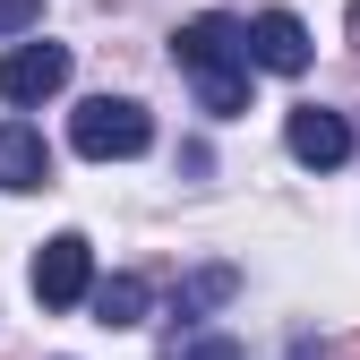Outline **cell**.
I'll return each instance as SVG.
<instances>
[{"mask_svg":"<svg viewBox=\"0 0 360 360\" xmlns=\"http://www.w3.org/2000/svg\"><path fill=\"white\" fill-rule=\"evenodd\" d=\"M283 146H292V163H309V172H335V163L352 155V120L326 112V103H300V112L283 120Z\"/></svg>","mask_w":360,"mask_h":360,"instance_id":"cell-6","label":"cell"},{"mask_svg":"<svg viewBox=\"0 0 360 360\" xmlns=\"http://www.w3.org/2000/svg\"><path fill=\"white\" fill-rule=\"evenodd\" d=\"M172 60L198 77V103L214 120L249 112V52H240V26L232 18H189V26L172 34Z\"/></svg>","mask_w":360,"mask_h":360,"instance_id":"cell-1","label":"cell"},{"mask_svg":"<svg viewBox=\"0 0 360 360\" xmlns=\"http://www.w3.org/2000/svg\"><path fill=\"white\" fill-rule=\"evenodd\" d=\"M69 86V43H9L0 52V103H52Z\"/></svg>","mask_w":360,"mask_h":360,"instance_id":"cell-4","label":"cell"},{"mask_svg":"<svg viewBox=\"0 0 360 360\" xmlns=\"http://www.w3.org/2000/svg\"><path fill=\"white\" fill-rule=\"evenodd\" d=\"M232 266H206V275H189V283H180V318H198V309H214V300H232Z\"/></svg>","mask_w":360,"mask_h":360,"instance_id":"cell-9","label":"cell"},{"mask_svg":"<svg viewBox=\"0 0 360 360\" xmlns=\"http://www.w3.org/2000/svg\"><path fill=\"white\" fill-rule=\"evenodd\" d=\"M352 43H360V0H352Z\"/></svg>","mask_w":360,"mask_h":360,"instance_id":"cell-12","label":"cell"},{"mask_svg":"<svg viewBox=\"0 0 360 360\" xmlns=\"http://www.w3.org/2000/svg\"><path fill=\"white\" fill-rule=\"evenodd\" d=\"M240 52H249V69L300 77L309 60H318V43H309V26H300L292 9H266V18H249V26H240Z\"/></svg>","mask_w":360,"mask_h":360,"instance_id":"cell-5","label":"cell"},{"mask_svg":"<svg viewBox=\"0 0 360 360\" xmlns=\"http://www.w3.org/2000/svg\"><path fill=\"white\" fill-rule=\"evenodd\" d=\"M26 26H43V0H0V34H26Z\"/></svg>","mask_w":360,"mask_h":360,"instance_id":"cell-11","label":"cell"},{"mask_svg":"<svg viewBox=\"0 0 360 360\" xmlns=\"http://www.w3.org/2000/svg\"><path fill=\"white\" fill-rule=\"evenodd\" d=\"M0 189H9V198L52 189V146H43V129H26V120H0Z\"/></svg>","mask_w":360,"mask_h":360,"instance_id":"cell-7","label":"cell"},{"mask_svg":"<svg viewBox=\"0 0 360 360\" xmlns=\"http://www.w3.org/2000/svg\"><path fill=\"white\" fill-rule=\"evenodd\" d=\"M163 360H240V343H232V335H189V326H180V335L163 343Z\"/></svg>","mask_w":360,"mask_h":360,"instance_id":"cell-10","label":"cell"},{"mask_svg":"<svg viewBox=\"0 0 360 360\" xmlns=\"http://www.w3.org/2000/svg\"><path fill=\"white\" fill-rule=\"evenodd\" d=\"M86 300H95V326H138L146 318V275H112V283H95Z\"/></svg>","mask_w":360,"mask_h":360,"instance_id":"cell-8","label":"cell"},{"mask_svg":"<svg viewBox=\"0 0 360 360\" xmlns=\"http://www.w3.org/2000/svg\"><path fill=\"white\" fill-rule=\"evenodd\" d=\"M69 146L86 163H129V155L155 146V120H146V103H129V95H95V103H77Z\"/></svg>","mask_w":360,"mask_h":360,"instance_id":"cell-2","label":"cell"},{"mask_svg":"<svg viewBox=\"0 0 360 360\" xmlns=\"http://www.w3.org/2000/svg\"><path fill=\"white\" fill-rule=\"evenodd\" d=\"M26 283L43 309H77L86 292H95V249H86V232H60V240H43L34 266H26Z\"/></svg>","mask_w":360,"mask_h":360,"instance_id":"cell-3","label":"cell"}]
</instances>
